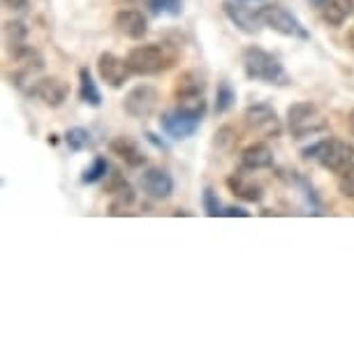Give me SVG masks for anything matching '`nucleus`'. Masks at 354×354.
<instances>
[{"mask_svg":"<svg viewBox=\"0 0 354 354\" xmlns=\"http://www.w3.org/2000/svg\"><path fill=\"white\" fill-rule=\"evenodd\" d=\"M236 102V91H234V86L223 79V82L218 84V93H216V113H227Z\"/></svg>","mask_w":354,"mask_h":354,"instance_id":"obj_23","label":"nucleus"},{"mask_svg":"<svg viewBox=\"0 0 354 354\" xmlns=\"http://www.w3.org/2000/svg\"><path fill=\"white\" fill-rule=\"evenodd\" d=\"M142 188L146 197L156 199V202H165L174 195V178L162 167H149L142 174Z\"/></svg>","mask_w":354,"mask_h":354,"instance_id":"obj_13","label":"nucleus"},{"mask_svg":"<svg viewBox=\"0 0 354 354\" xmlns=\"http://www.w3.org/2000/svg\"><path fill=\"white\" fill-rule=\"evenodd\" d=\"M202 204H204V211H206V216L209 218H218V216H223V204H220V199H218V192L211 188H204L202 192Z\"/></svg>","mask_w":354,"mask_h":354,"instance_id":"obj_27","label":"nucleus"},{"mask_svg":"<svg viewBox=\"0 0 354 354\" xmlns=\"http://www.w3.org/2000/svg\"><path fill=\"white\" fill-rule=\"evenodd\" d=\"M3 5L12 12H24L28 8V0H3Z\"/></svg>","mask_w":354,"mask_h":354,"instance_id":"obj_31","label":"nucleus"},{"mask_svg":"<svg viewBox=\"0 0 354 354\" xmlns=\"http://www.w3.org/2000/svg\"><path fill=\"white\" fill-rule=\"evenodd\" d=\"M243 72L250 82L273 84V86L290 84V77H287L283 63L278 61V56H273L271 51H266L262 46H255V44L243 49Z\"/></svg>","mask_w":354,"mask_h":354,"instance_id":"obj_2","label":"nucleus"},{"mask_svg":"<svg viewBox=\"0 0 354 354\" xmlns=\"http://www.w3.org/2000/svg\"><path fill=\"white\" fill-rule=\"evenodd\" d=\"M106 171H109V160L104 156H95L93 158L91 167H86L84 169V176H82V183H97L102 181L106 176Z\"/></svg>","mask_w":354,"mask_h":354,"instance_id":"obj_24","label":"nucleus"},{"mask_svg":"<svg viewBox=\"0 0 354 354\" xmlns=\"http://www.w3.org/2000/svg\"><path fill=\"white\" fill-rule=\"evenodd\" d=\"M264 19V26L271 28L273 32L283 37H297V39H310V32L306 30V26L299 21L297 15H292L290 10L283 8L278 3H269L264 8H259Z\"/></svg>","mask_w":354,"mask_h":354,"instance_id":"obj_5","label":"nucleus"},{"mask_svg":"<svg viewBox=\"0 0 354 354\" xmlns=\"http://www.w3.org/2000/svg\"><path fill=\"white\" fill-rule=\"evenodd\" d=\"M227 188H230L234 197L243 199V202H262L264 197V188L252 176L243 174V169L227 176Z\"/></svg>","mask_w":354,"mask_h":354,"instance_id":"obj_16","label":"nucleus"},{"mask_svg":"<svg viewBox=\"0 0 354 354\" xmlns=\"http://www.w3.org/2000/svg\"><path fill=\"white\" fill-rule=\"evenodd\" d=\"M301 153L306 160H315L322 169L331 174H343L354 162V146L338 137L319 139V142L310 144Z\"/></svg>","mask_w":354,"mask_h":354,"instance_id":"obj_3","label":"nucleus"},{"mask_svg":"<svg viewBox=\"0 0 354 354\" xmlns=\"http://www.w3.org/2000/svg\"><path fill=\"white\" fill-rule=\"evenodd\" d=\"M204 91H206V82L197 72H183V75L176 79V86H174V97L204 95Z\"/></svg>","mask_w":354,"mask_h":354,"instance_id":"obj_21","label":"nucleus"},{"mask_svg":"<svg viewBox=\"0 0 354 354\" xmlns=\"http://www.w3.org/2000/svg\"><path fill=\"white\" fill-rule=\"evenodd\" d=\"M245 3H248V0H245Z\"/></svg>","mask_w":354,"mask_h":354,"instance_id":"obj_34","label":"nucleus"},{"mask_svg":"<svg viewBox=\"0 0 354 354\" xmlns=\"http://www.w3.org/2000/svg\"><path fill=\"white\" fill-rule=\"evenodd\" d=\"M125 58H128L132 75L156 77L174 68V63H176V58H178V51H176V46H171L169 42H153V44L132 46Z\"/></svg>","mask_w":354,"mask_h":354,"instance_id":"obj_1","label":"nucleus"},{"mask_svg":"<svg viewBox=\"0 0 354 354\" xmlns=\"http://www.w3.org/2000/svg\"><path fill=\"white\" fill-rule=\"evenodd\" d=\"M319 17L331 28H340L354 15V0H319Z\"/></svg>","mask_w":354,"mask_h":354,"instance_id":"obj_17","label":"nucleus"},{"mask_svg":"<svg viewBox=\"0 0 354 354\" xmlns=\"http://www.w3.org/2000/svg\"><path fill=\"white\" fill-rule=\"evenodd\" d=\"M97 75L106 86H111V88H123L125 82L132 77V70L128 65V58H121L111 51H104V53H100V58H97Z\"/></svg>","mask_w":354,"mask_h":354,"instance_id":"obj_10","label":"nucleus"},{"mask_svg":"<svg viewBox=\"0 0 354 354\" xmlns=\"http://www.w3.org/2000/svg\"><path fill=\"white\" fill-rule=\"evenodd\" d=\"M146 142L156 146L158 151H165V153L169 151V146H167V142H165V139H160V137L156 135V132H146Z\"/></svg>","mask_w":354,"mask_h":354,"instance_id":"obj_29","label":"nucleus"},{"mask_svg":"<svg viewBox=\"0 0 354 354\" xmlns=\"http://www.w3.org/2000/svg\"><path fill=\"white\" fill-rule=\"evenodd\" d=\"M109 151L113 156H118L123 160L128 167H144L146 165V153L142 151V146H139L132 137H116L109 142Z\"/></svg>","mask_w":354,"mask_h":354,"instance_id":"obj_19","label":"nucleus"},{"mask_svg":"<svg viewBox=\"0 0 354 354\" xmlns=\"http://www.w3.org/2000/svg\"><path fill=\"white\" fill-rule=\"evenodd\" d=\"M3 39H5V49L10 51V56L19 61L28 46V28H26L24 21H5L3 26Z\"/></svg>","mask_w":354,"mask_h":354,"instance_id":"obj_18","label":"nucleus"},{"mask_svg":"<svg viewBox=\"0 0 354 354\" xmlns=\"http://www.w3.org/2000/svg\"><path fill=\"white\" fill-rule=\"evenodd\" d=\"M347 46L354 51V28H350V32H347Z\"/></svg>","mask_w":354,"mask_h":354,"instance_id":"obj_33","label":"nucleus"},{"mask_svg":"<svg viewBox=\"0 0 354 354\" xmlns=\"http://www.w3.org/2000/svg\"><path fill=\"white\" fill-rule=\"evenodd\" d=\"M223 12L232 21V26H236L245 35H259L262 28H266L262 12L248 8L245 0H227V3H223Z\"/></svg>","mask_w":354,"mask_h":354,"instance_id":"obj_8","label":"nucleus"},{"mask_svg":"<svg viewBox=\"0 0 354 354\" xmlns=\"http://www.w3.org/2000/svg\"><path fill=\"white\" fill-rule=\"evenodd\" d=\"M149 10L153 15H165V17H181L183 15V3L181 0H149Z\"/></svg>","mask_w":354,"mask_h":354,"instance_id":"obj_25","label":"nucleus"},{"mask_svg":"<svg viewBox=\"0 0 354 354\" xmlns=\"http://www.w3.org/2000/svg\"><path fill=\"white\" fill-rule=\"evenodd\" d=\"M199 121H202V118L174 106V109L165 111L162 116H160V130L171 139H188L199 130Z\"/></svg>","mask_w":354,"mask_h":354,"instance_id":"obj_9","label":"nucleus"},{"mask_svg":"<svg viewBox=\"0 0 354 354\" xmlns=\"http://www.w3.org/2000/svg\"><path fill=\"white\" fill-rule=\"evenodd\" d=\"M213 146L223 153H230L234 146H236V132H234L232 125H223V128L213 135Z\"/></svg>","mask_w":354,"mask_h":354,"instance_id":"obj_26","label":"nucleus"},{"mask_svg":"<svg viewBox=\"0 0 354 354\" xmlns=\"http://www.w3.org/2000/svg\"><path fill=\"white\" fill-rule=\"evenodd\" d=\"M65 144L72 153L86 151L88 146H93V135L86 128H70L65 132Z\"/></svg>","mask_w":354,"mask_h":354,"instance_id":"obj_22","label":"nucleus"},{"mask_svg":"<svg viewBox=\"0 0 354 354\" xmlns=\"http://www.w3.org/2000/svg\"><path fill=\"white\" fill-rule=\"evenodd\" d=\"M30 95L39 100L42 104L51 106V109H58V106H63L65 100L70 97V84L61 77H42L32 86Z\"/></svg>","mask_w":354,"mask_h":354,"instance_id":"obj_12","label":"nucleus"},{"mask_svg":"<svg viewBox=\"0 0 354 354\" xmlns=\"http://www.w3.org/2000/svg\"><path fill=\"white\" fill-rule=\"evenodd\" d=\"M243 123L250 132L259 137L276 139L283 135V121L269 102H255L243 111Z\"/></svg>","mask_w":354,"mask_h":354,"instance_id":"obj_6","label":"nucleus"},{"mask_svg":"<svg viewBox=\"0 0 354 354\" xmlns=\"http://www.w3.org/2000/svg\"><path fill=\"white\" fill-rule=\"evenodd\" d=\"M158 104H160V93L156 86H151V84H139L135 88H130L125 93V100H123V109L132 118L153 116Z\"/></svg>","mask_w":354,"mask_h":354,"instance_id":"obj_7","label":"nucleus"},{"mask_svg":"<svg viewBox=\"0 0 354 354\" xmlns=\"http://www.w3.org/2000/svg\"><path fill=\"white\" fill-rule=\"evenodd\" d=\"M338 190L340 195L347 197V199H354V162L347 167V169L340 174L338 178Z\"/></svg>","mask_w":354,"mask_h":354,"instance_id":"obj_28","label":"nucleus"},{"mask_svg":"<svg viewBox=\"0 0 354 354\" xmlns=\"http://www.w3.org/2000/svg\"><path fill=\"white\" fill-rule=\"evenodd\" d=\"M223 216H227V218H250V211L241 209V206H230V209L223 211Z\"/></svg>","mask_w":354,"mask_h":354,"instance_id":"obj_30","label":"nucleus"},{"mask_svg":"<svg viewBox=\"0 0 354 354\" xmlns=\"http://www.w3.org/2000/svg\"><path fill=\"white\" fill-rule=\"evenodd\" d=\"M79 100H82L84 104L93 106V109L102 106V93H100L97 82L93 79V72L88 68L79 70Z\"/></svg>","mask_w":354,"mask_h":354,"instance_id":"obj_20","label":"nucleus"},{"mask_svg":"<svg viewBox=\"0 0 354 354\" xmlns=\"http://www.w3.org/2000/svg\"><path fill=\"white\" fill-rule=\"evenodd\" d=\"M17 63H19V70L12 75V84L21 93H28L30 95L32 86L39 82V75H42V70H44V61L37 51L28 49Z\"/></svg>","mask_w":354,"mask_h":354,"instance_id":"obj_11","label":"nucleus"},{"mask_svg":"<svg viewBox=\"0 0 354 354\" xmlns=\"http://www.w3.org/2000/svg\"><path fill=\"white\" fill-rule=\"evenodd\" d=\"M276 162L273 158V149L264 142H255L250 146H245L241 151V158H239V165H241L243 171H259V169H269Z\"/></svg>","mask_w":354,"mask_h":354,"instance_id":"obj_15","label":"nucleus"},{"mask_svg":"<svg viewBox=\"0 0 354 354\" xmlns=\"http://www.w3.org/2000/svg\"><path fill=\"white\" fill-rule=\"evenodd\" d=\"M113 26L128 39H144V35L149 32V21L139 10H118L113 17Z\"/></svg>","mask_w":354,"mask_h":354,"instance_id":"obj_14","label":"nucleus"},{"mask_svg":"<svg viewBox=\"0 0 354 354\" xmlns=\"http://www.w3.org/2000/svg\"><path fill=\"white\" fill-rule=\"evenodd\" d=\"M347 128H350V132L354 135V109L347 113Z\"/></svg>","mask_w":354,"mask_h":354,"instance_id":"obj_32","label":"nucleus"},{"mask_svg":"<svg viewBox=\"0 0 354 354\" xmlns=\"http://www.w3.org/2000/svg\"><path fill=\"white\" fill-rule=\"evenodd\" d=\"M287 130L294 139H308L329 130V121L315 102L304 100V102L290 104V109H287Z\"/></svg>","mask_w":354,"mask_h":354,"instance_id":"obj_4","label":"nucleus"}]
</instances>
